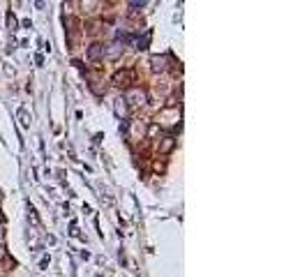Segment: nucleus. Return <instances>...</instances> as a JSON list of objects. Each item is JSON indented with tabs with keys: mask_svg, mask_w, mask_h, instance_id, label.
Wrapping results in <instances>:
<instances>
[{
	"mask_svg": "<svg viewBox=\"0 0 307 277\" xmlns=\"http://www.w3.org/2000/svg\"><path fill=\"white\" fill-rule=\"evenodd\" d=\"M123 100H125L127 104H146V93L141 88H129L123 95Z\"/></svg>",
	"mask_w": 307,
	"mask_h": 277,
	"instance_id": "nucleus-1",
	"label": "nucleus"
},
{
	"mask_svg": "<svg viewBox=\"0 0 307 277\" xmlns=\"http://www.w3.org/2000/svg\"><path fill=\"white\" fill-rule=\"evenodd\" d=\"M132 79H134L132 69H118V72L114 74V83H116V86H125V88L132 83Z\"/></svg>",
	"mask_w": 307,
	"mask_h": 277,
	"instance_id": "nucleus-2",
	"label": "nucleus"
},
{
	"mask_svg": "<svg viewBox=\"0 0 307 277\" xmlns=\"http://www.w3.org/2000/svg\"><path fill=\"white\" fill-rule=\"evenodd\" d=\"M169 58L167 55H153L150 58V65H153V72H167L169 69Z\"/></svg>",
	"mask_w": 307,
	"mask_h": 277,
	"instance_id": "nucleus-3",
	"label": "nucleus"
},
{
	"mask_svg": "<svg viewBox=\"0 0 307 277\" xmlns=\"http://www.w3.org/2000/svg\"><path fill=\"white\" fill-rule=\"evenodd\" d=\"M102 55H104V47H102V44H97V42H95V44H90V47H88V60H90V62H97Z\"/></svg>",
	"mask_w": 307,
	"mask_h": 277,
	"instance_id": "nucleus-4",
	"label": "nucleus"
},
{
	"mask_svg": "<svg viewBox=\"0 0 307 277\" xmlns=\"http://www.w3.org/2000/svg\"><path fill=\"white\" fill-rule=\"evenodd\" d=\"M104 55H107L109 60H118L123 55V44H118V42H114V44H109L107 51H104Z\"/></svg>",
	"mask_w": 307,
	"mask_h": 277,
	"instance_id": "nucleus-5",
	"label": "nucleus"
},
{
	"mask_svg": "<svg viewBox=\"0 0 307 277\" xmlns=\"http://www.w3.org/2000/svg\"><path fill=\"white\" fill-rule=\"evenodd\" d=\"M174 146H176V136L167 134L160 141V153H162V155H167V153H171V150H174Z\"/></svg>",
	"mask_w": 307,
	"mask_h": 277,
	"instance_id": "nucleus-6",
	"label": "nucleus"
},
{
	"mask_svg": "<svg viewBox=\"0 0 307 277\" xmlns=\"http://www.w3.org/2000/svg\"><path fill=\"white\" fill-rule=\"evenodd\" d=\"M114 111H116V115H118V118H123V120L127 118V102L123 100V97H118V100H116Z\"/></svg>",
	"mask_w": 307,
	"mask_h": 277,
	"instance_id": "nucleus-7",
	"label": "nucleus"
},
{
	"mask_svg": "<svg viewBox=\"0 0 307 277\" xmlns=\"http://www.w3.org/2000/svg\"><path fill=\"white\" fill-rule=\"evenodd\" d=\"M16 118H19L21 127H30V120H33V115L28 113L26 109H19V113H16Z\"/></svg>",
	"mask_w": 307,
	"mask_h": 277,
	"instance_id": "nucleus-8",
	"label": "nucleus"
},
{
	"mask_svg": "<svg viewBox=\"0 0 307 277\" xmlns=\"http://www.w3.org/2000/svg\"><path fill=\"white\" fill-rule=\"evenodd\" d=\"M16 26H19V21H16V16L9 12V14H7V28H9V30L14 33V30H16Z\"/></svg>",
	"mask_w": 307,
	"mask_h": 277,
	"instance_id": "nucleus-9",
	"label": "nucleus"
},
{
	"mask_svg": "<svg viewBox=\"0 0 307 277\" xmlns=\"http://www.w3.org/2000/svg\"><path fill=\"white\" fill-rule=\"evenodd\" d=\"M148 42H150V33H146V35H143V40H139V47H136V49H146Z\"/></svg>",
	"mask_w": 307,
	"mask_h": 277,
	"instance_id": "nucleus-10",
	"label": "nucleus"
},
{
	"mask_svg": "<svg viewBox=\"0 0 307 277\" xmlns=\"http://www.w3.org/2000/svg\"><path fill=\"white\" fill-rule=\"evenodd\" d=\"M129 7H132V9H141V7H146V2H143V0H141V2H129Z\"/></svg>",
	"mask_w": 307,
	"mask_h": 277,
	"instance_id": "nucleus-11",
	"label": "nucleus"
},
{
	"mask_svg": "<svg viewBox=\"0 0 307 277\" xmlns=\"http://www.w3.org/2000/svg\"><path fill=\"white\" fill-rule=\"evenodd\" d=\"M5 254H7V252H5V245L0 243V259H5Z\"/></svg>",
	"mask_w": 307,
	"mask_h": 277,
	"instance_id": "nucleus-12",
	"label": "nucleus"
},
{
	"mask_svg": "<svg viewBox=\"0 0 307 277\" xmlns=\"http://www.w3.org/2000/svg\"><path fill=\"white\" fill-rule=\"evenodd\" d=\"M0 243H2V229H0Z\"/></svg>",
	"mask_w": 307,
	"mask_h": 277,
	"instance_id": "nucleus-13",
	"label": "nucleus"
},
{
	"mask_svg": "<svg viewBox=\"0 0 307 277\" xmlns=\"http://www.w3.org/2000/svg\"><path fill=\"white\" fill-rule=\"evenodd\" d=\"M0 222H2V215H0Z\"/></svg>",
	"mask_w": 307,
	"mask_h": 277,
	"instance_id": "nucleus-14",
	"label": "nucleus"
}]
</instances>
